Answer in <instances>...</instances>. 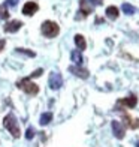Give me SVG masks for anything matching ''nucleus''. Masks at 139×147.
I'll use <instances>...</instances> for the list:
<instances>
[{
	"label": "nucleus",
	"instance_id": "ddd939ff",
	"mask_svg": "<svg viewBox=\"0 0 139 147\" xmlns=\"http://www.w3.org/2000/svg\"><path fill=\"white\" fill-rule=\"evenodd\" d=\"M105 14H106V17L109 20H117L118 15H120V12H118V8H115V6H108Z\"/></svg>",
	"mask_w": 139,
	"mask_h": 147
},
{
	"label": "nucleus",
	"instance_id": "9b49d317",
	"mask_svg": "<svg viewBox=\"0 0 139 147\" xmlns=\"http://www.w3.org/2000/svg\"><path fill=\"white\" fill-rule=\"evenodd\" d=\"M74 41H75V45H76V50L84 51L85 48H87V42H85V38L82 35H75Z\"/></svg>",
	"mask_w": 139,
	"mask_h": 147
},
{
	"label": "nucleus",
	"instance_id": "aec40b11",
	"mask_svg": "<svg viewBox=\"0 0 139 147\" xmlns=\"http://www.w3.org/2000/svg\"><path fill=\"white\" fill-rule=\"evenodd\" d=\"M5 3L8 5V6H15V5L18 3V0H6Z\"/></svg>",
	"mask_w": 139,
	"mask_h": 147
},
{
	"label": "nucleus",
	"instance_id": "20e7f679",
	"mask_svg": "<svg viewBox=\"0 0 139 147\" xmlns=\"http://www.w3.org/2000/svg\"><path fill=\"white\" fill-rule=\"evenodd\" d=\"M17 87L24 90L27 95H37V93H39V86L33 83L29 77L27 78H23L21 81H18L17 83Z\"/></svg>",
	"mask_w": 139,
	"mask_h": 147
},
{
	"label": "nucleus",
	"instance_id": "2eb2a0df",
	"mask_svg": "<svg viewBox=\"0 0 139 147\" xmlns=\"http://www.w3.org/2000/svg\"><path fill=\"white\" fill-rule=\"evenodd\" d=\"M51 120H52V113H43V114L41 116V120H39V123H41L42 126H46V125H48L49 122H51Z\"/></svg>",
	"mask_w": 139,
	"mask_h": 147
},
{
	"label": "nucleus",
	"instance_id": "f3484780",
	"mask_svg": "<svg viewBox=\"0 0 139 147\" xmlns=\"http://www.w3.org/2000/svg\"><path fill=\"white\" fill-rule=\"evenodd\" d=\"M9 17V12H8V5L3 3L2 6H0V18L2 20H6Z\"/></svg>",
	"mask_w": 139,
	"mask_h": 147
},
{
	"label": "nucleus",
	"instance_id": "dca6fc26",
	"mask_svg": "<svg viewBox=\"0 0 139 147\" xmlns=\"http://www.w3.org/2000/svg\"><path fill=\"white\" fill-rule=\"evenodd\" d=\"M15 51H17V53H19V54H24V56H27V57H35V56H36V53H35V51L27 50V48H17Z\"/></svg>",
	"mask_w": 139,
	"mask_h": 147
},
{
	"label": "nucleus",
	"instance_id": "6e6552de",
	"mask_svg": "<svg viewBox=\"0 0 139 147\" xmlns=\"http://www.w3.org/2000/svg\"><path fill=\"white\" fill-rule=\"evenodd\" d=\"M37 9H39V6H37L36 2H27L23 6V14L27 15V17H31L37 12Z\"/></svg>",
	"mask_w": 139,
	"mask_h": 147
},
{
	"label": "nucleus",
	"instance_id": "423d86ee",
	"mask_svg": "<svg viewBox=\"0 0 139 147\" xmlns=\"http://www.w3.org/2000/svg\"><path fill=\"white\" fill-rule=\"evenodd\" d=\"M111 126H112V132H114L115 138L123 140V138H124V134H126V128L121 125V122H118V120H114V122L111 123Z\"/></svg>",
	"mask_w": 139,
	"mask_h": 147
},
{
	"label": "nucleus",
	"instance_id": "9d476101",
	"mask_svg": "<svg viewBox=\"0 0 139 147\" xmlns=\"http://www.w3.org/2000/svg\"><path fill=\"white\" fill-rule=\"evenodd\" d=\"M69 71L74 74V75L82 78V80H87V78H88V71L84 69V68H79V66H70Z\"/></svg>",
	"mask_w": 139,
	"mask_h": 147
},
{
	"label": "nucleus",
	"instance_id": "7ed1b4c3",
	"mask_svg": "<svg viewBox=\"0 0 139 147\" xmlns=\"http://www.w3.org/2000/svg\"><path fill=\"white\" fill-rule=\"evenodd\" d=\"M103 3V0H79V12L82 14V17H87L94 11L96 6H100Z\"/></svg>",
	"mask_w": 139,
	"mask_h": 147
},
{
	"label": "nucleus",
	"instance_id": "6ab92c4d",
	"mask_svg": "<svg viewBox=\"0 0 139 147\" xmlns=\"http://www.w3.org/2000/svg\"><path fill=\"white\" fill-rule=\"evenodd\" d=\"M33 137H35V129H33V128H29L27 132H25V138H27V140H31Z\"/></svg>",
	"mask_w": 139,
	"mask_h": 147
},
{
	"label": "nucleus",
	"instance_id": "4468645a",
	"mask_svg": "<svg viewBox=\"0 0 139 147\" xmlns=\"http://www.w3.org/2000/svg\"><path fill=\"white\" fill-rule=\"evenodd\" d=\"M121 9H123V12H124L126 15H133L135 12H136V8H135V6H132L130 3H123Z\"/></svg>",
	"mask_w": 139,
	"mask_h": 147
},
{
	"label": "nucleus",
	"instance_id": "1a4fd4ad",
	"mask_svg": "<svg viewBox=\"0 0 139 147\" xmlns=\"http://www.w3.org/2000/svg\"><path fill=\"white\" fill-rule=\"evenodd\" d=\"M118 104L126 105L127 108H135L136 104H138V98H136L135 95H130V96H127V98H123V99H120V101H118Z\"/></svg>",
	"mask_w": 139,
	"mask_h": 147
},
{
	"label": "nucleus",
	"instance_id": "a211bd4d",
	"mask_svg": "<svg viewBox=\"0 0 139 147\" xmlns=\"http://www.w3.org/2000/svg\"><path fill=\"white\" fill-rule=\"evenodd\" d=\"M42 74H43V69H42V68H39V69H36V71H33V72H31V75H30L29 78H30V80H31V78H37V77H41Z\"/></svg>",
	"mask_w": 139,
	"mask_h": 147
},
{
	"label": "nucleus",
	"instance_id": "39448f33",
	"mask_svg": "<svg viewBox=\"0 0 139 147\" xmlns=\"http://www.w3.org/2000/svg\"><path fill=\"white\" fill-rule=\"evenodd\" d=\"M48 86L51 90H58L63 86V77L58 72H51L48 78Z\"/></svg>",
	"mask_w": 139,
	"mask_h": 147
},
{
	"label": "nucleus",
	"instance_id": "0eeeda50",
	"mask_svg": "<svg viewBox=\"0 0 139 147\" xmlns=\"http://www.w3.org/2000/svg\"><path fill=\"white\" fill-rule=\"evenodd\" d=\"M21 27H23V21H19V20H12V21L6 23L5 32H6V33H15V32H18Z\"/></svg>",
	"mask_w": 139,
	"mask_h": 147
},
{
	"label": "nucleus",
	"instance_id": "412c9836",
	"mask_svg": "<svg viewBox=\"0 0 139 147\" xmlns=\"http://www.w3.org/2000/svg\"><path fill=\"white\" fill-rule=\"evenodd\" d=\"M136 147H139V141H138V143H136Z\"/></svg>",
	"mask_w": 139,
	"mask_h": 147
},
{
	"label": "nucleus",
	"instance_id": "f03ea898",
	"mask_svg": "<svg viewBox=\"0 0 139 147\" xmlns=\"http://www.w3.org/2000/svg\"><path fill=\"white\" fill-rule=\"evenodd\" d=\"M41 32L45 38H55L58 33H60V27H58V24L55 21L46 20V21H43L42 26H41Z\"/></svg>",
	"mask_w": 139,
	"mask_h": 147
},
{
	"label": "nucleus",
	"instance_id": "f8f14e48",
	"mask_svg": "<svg viewBox=\"0 0 139 147\" xmlns=\"http://www.w3.org/2000/svg\"><path fill=\"white\" fill-rule=\"evenodd\" d=\"M70 59H72V62H74L76 66H81L82 65V62H84V57H82V54H81V51L79 50H74L70 53Z\"/></svg>",
	"mask_w": 139,
	"mask_h": 147
},
{
	"label": "nucleus",
	"instance_id": "f257e3e1",
	"mask_svg": "<svg viewBox=\"0 0 139 147\" xmlns=\"http://www.w3.org/2000/svg\"><path fill=\"white\" fill-rule=\"evenodd\" d=\"M3 126L12 134V137H15V138H18L19 134H21V131H19V125H18V120H17V117L14 114H8V116L3 119Z\"/></svg>",
	"mask_w": 139,
	"mask_h": 147
}]
</instances>
